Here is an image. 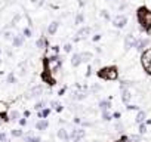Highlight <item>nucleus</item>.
Instances as JSON below:
<instances>
[{"instance_id":"38","label":"nucleus","mask_w":151,"mask_h":142,"mask_svg":"<svg viewBox=\"0 0 151 142\" xmlns=\"http://www.w3.org/2000/svg\"><path fill=\"white\" fill-rule=\"evenodd\" d=\"M126 108H127L129 111H132V110H133V111H139V107H138V105H130V104H127Z\"/></svg>"},{"instance_id":"49","label":"nucleus","mask_w":151,"mask_h":142,"mask_svg":"<svg viewBox=\"0 0 151 142\" xmlns=\"http://www.w3.org/2000/svg\"><path fill=\"white\" fill-rule=\"evenodd\" d=\"M82 141H83V139H79V138H77V139H73V142H82Z\"/></svg>"},{"instance_id":"5","label":"nucleus","mask_w":151,"mask_h":142,"mask_svg":"<svg viewBox=\"0 0 151 142\" xmlns=\"http://www.w3.org/2000/svg\"><path fill=\"white\" fill-rule=\"evenodd\" d=\"M43 92H45L43 85H36V86H33V87L30 89L28 96H30V98H40V96L43 95Z\"/></svg>"},{"instance_id":"51","label":"nucleus","mask_w":151,"mask_h":142,"mask_svg":"<svg viewBox=\"0 0 151 142\" xmlns=\"http://www.w3.org/2000/svg\"><path fill=\"white\" fill-rule=\"evenodd\" d=\"M148 73L151 74V65H150V68H148Z\"/></svg>"},{"instance_id":"17","label":"nucleus","mask_w":151,"mask_h":142,"mask_svg":"<svg viewBox=\"0 0 151 142\" xmlns=\"http://www.w3.org/2000/svg\"><path fill=\"white\" fill-rule=\"evenodd\" d=\"M98 107H99L101 111H108L111 108V101L110 99H101L99 104H98Z\"/></svg>"},{"instance_id":"50","label":"nucleus","mask_w":151,"mask_h":142,"mask_svg":"<svg viewBox=\"0 0 151 142\" xmlns=\"http://www.w3.org/2000/svg\"><path fill=\"white\" fill-rule=\"evenodd\" d=\"M3 123H5V121H3V120H2V117H0V126H2V124H3Z\"/></svg>"},{"instance_id":"27","label":"nucleus","mask_w":151,"mask_h":142,"mask_svg":"<svg viewBox=\"0 0 151 142\" xmlns=\"http://www.w3.org/2000/svg\"><path fill=\"white\" fill-rule=\"evenodd\" d=\"M46 104H47V101H46V99H40L39 102H36V105H34V110L40 111V110L46 108Z\"/></svg>"},{"instance_id":"37","label":"nucleus","mask_w":151,"mask_h":142,"mask_svg":"<svg viewBox=\"0 0 151 142\" xmlns=\"http://www.w3.org/2000/svg\"><path fill=\"white\" fill-rule=\"evenodd\" d=\"M0 142H9V141H8V136H6L5 132H0Z\"/></svg>"},{"instance_id":"18","label":"nucleus","mask_w":151,"mask_h":142,"mask_svg":"<svg viewBox=\"0 0 151 142\" xmlns=\"http://www.w3.org/2000/svg\"><path fill=\"white\" fill-rule=\"evenodd\" d=\"M86 96H88L86 92H80V89H79V90H74V92L71 93V98L76 99V101H82V99H85Z\"/></svg>"},{"instance_id":"8","label":"nucleus","mask_w":151,"mask_h":142,"mask_svg":"<svg viewBox=\"0 0 151 142\" xmlns=\"http://www.w3.org/2000/svg\"><path fill=\"white\" fill-rule=\"evenodd\" d=\"M24 43H25V37H24V34H22V33H21V34H15V36H14L12 46H14L15 49L22 47V46H24Z\"/></svg>"},{"instance_id":"23","label":"nucleus","mask_w":151,"mask_h":142,"mask_svg":"<svg viewBox=\"0 0 151 142\" xmlns=\"http://www.w3.org/2000/svg\"><path fill=\"white\" fill-rule=\"evenodd\" d=\"M24 142H42V138H40V136H36V135L28 133V135H25V136H24Z\"/></svg>"},{"instance_id":"26","label":"nucleus","mask_w":151,"mask_h":142,"mask_svg":"<svg viewBox=\"0 0 151 142\" xmlns=\"http://www.w3.org/2000/svg\"><path fill=\"white\" fill-rule=\"evenodd\" d=\"M85 22V14L83 12H79L77 15H76V18H74V24L76 25H82Z\"/></svg>"},{"instance_id":"34","label":"nucleus","mask_w":151,"mask_h":142,"mask_svg":"<svg viewBox=\"0 0 151 142\" xmlns=\"http://www.w3.org/2000/svg\"><path fill=\"white\" fill-rule=\"evenodd\" d=\"M50 50H52V53H53V55H59L61 46H58V44H53V46H50Z\"/></svg>"},{"instance_id":"54","label":"nucleus","mask_w":151,"mask_h":142,"mask_svg":"<svg viewBox=\"0 0 151 142\" xmlns=\"http://www.w3.org/2000/svg\"><path fill=\"white\" fill-rule=\"evenodd\" d=\"M113 2H117V0H113Z\"/></svg>"},{"instance_id":"15","label":"nucleus","mask_w":151,"mask_h":142,"mask_svg":"<svg viewBox=\"0 0 151 142\" xmlns=\"http://www.w3.org/2000/svg\"><path fill=\"white\" fill-rule=\"evenodd\" d=\"M120 92H122V102L127 105V104L130 102V99H132V93H130V90H129V89H122Z\"/></svg>"},{"instance_id":"35","label":"nucleus","mask_w":151,"mask_h":142,"mask_svg":"<svg viewBox=\"0 0 151 142\" xmlns=\"http://www.w3.org/2000/svg\"><path fill=\"white\" fill-rule=\"evenodd\" d=\"M30 2H31V5H34L37 8H40V6L45 5V0H30Z\"/></svg>"},{"instance_id":"2","label":"nucleus","mask_w":151,"mask_h":142,"mask_svg":"<svg viewBox=\"0 0 151 142\" xmlns=\"http://www.w3.org/2000/svg\"><path fill=\"white\" fill-rule=\"evenodd\" d=\"M98 77L102 79V80H107V82H113V80H117L119 79V70L116 65H110V67H104L98 71Z\"/></svg>"},{"instance_id":"3","label":"nucleus","mask_w":151,"mask_h":142,"mask_svg":"<svg viewBox=\"0 0 151 142\" xmlns=\"http://www.w3.org/2000/svg\"><path fill=\"white\" fill-rule=\"evenodd\" d=\"M111 24H113L114 28L122 30V28H124V27L127 25V16H126L124 14H119V15H116V16L111 19Z\"/></svg>"},{"instance_id":"48","label":"nucleus","mask_w":151,"mask_h":142,"mask_svg":"<svg viewBox=\"0 0 151 142\" xmlns=\"http://www.w3.org/2000/svg\"><path fill=\"white\" fill-rule=\"evenodd\" d=\"M99 89H101V86H98V85H95V86L92 87V90H93V92H98Z\"/></svg>"},{"instance_id":"22","label":"nucleus","mask_w":151,"mask_h":142,"mask_svg":"<svg viewBox=\"0 0 151 142\" xmlns=\"http://www.w3.org/2000/svg\"><path fill=\"white\" fill-rule=\"evenodd\" d=\"M80 55H82V61H83V62H91V61L93 59V53L89 52V50L80 52Z\"/></svg>"},{"instance_id":"19","label":"nucleus","mask_w":151,"mask_h":142,"mask_svg":"<svg viewBox=\"0 0 151 142\" xmlns=\"http://www.w3.org/2000/svg\"><path fill=\"white\" fill-rule=\"evenodd\" d=\"M50 113H52V108L46 107V108H43V110L37 111V117H39V118H47V117L50 115Z\"/></svg>"},{"instance_id":"30","label":"nucleus","mask_w":151,"mask_h":142,"mask_svg":"<svg viewBox=\"0 0 151 142\" xmlns=\"http://www.w3.org/2000/svg\"><path fill=\"white\" fill-rule=\"evenodd\" d=\"M99 15H101V18H104L105 21H111L113 18H111V15H110V12L108 11H105V9H102L101 12H99Z\"/></svg>"},{"instance_id":"33","label":"nucleus","mask_w":151,"mask_h":142,"mask_svg":"<svg viewBox=\"0 0 151 142\" xmlns=\"http://www.w3.org/2000/svg\"><path fill=\"white\" fill-rule=\"evenodd\" d=\"M62 50H64V53H71L73 52V44L71 43H65L62 46Z\"/></svg>"},{"instance_id":"40","label":"nucleus","mask_w":151,"mask_h":142,"mask_svg":"<svg viewBox=\"0 0 151 142\" xmlns=\"http://www.w3.org/2000/svg\"><path fill=\"white\" fill-rule=\"evenodd\" d=\"M18 123H19V126H21V127H24V126L27 124V118H25V117H21V118L18 120Z\"/></svg>"},{"instance_id":"7","label":"nucleus","mask_w":151,"mask_h":142,"mask_svg":"<svg viewBox=\"0 0 151 142\" xmlns=\"http://www.w3.org/2000/svg\"><path fill=\"white\" fill-rule=\"evenodd\" d=\"M136 42H138V39H136L133 34H127V36L124 37V49L129 50V49L135 47V46H136Z\"/></svg>"},{"instance_id":"31","label":"nucleus","mask_w":151,"mask_h":142,"mask_svg":"<svg viewBox=\"0 0 151 142\" xmlns=\"http://www.w3.org/2000/svg\"><path fill=\"white\" fill-rule=\"evenodd\" d=\"M22 34H24L25 39H30V37L33 36V30H31V27H25V28H22Z\"/></svg>"},{"instance_id":"10","label":"nucleus","mask_w":151,"mask_h":142,"mask_svg":"<svg viewBox=\"0 0 151 142\" xmlns=\"http://www.w3.org/2000/svg\"><path fill=\"white\" fill-rule=\"evenodd\" d=\"M150 44V40L148 39H144V37H141V39H138V42H136V46H135V49L138 50V52H144L145 49H147V46Z\"/></svg>"},{"instance_id":"45","label":"nucleus","mask_w":151,"mask_h":142,"mask_svg":"<svg viewBox=\"0 0 151 142\" xmlns=\"http://www.w3.org/2000/svg\"><path fill=\"white\" fill-rule=\"evenodd\" d=\"M5 52H6V55H8V56H9V58H12V56H14V52H12V50H11V49H6V50H5Z\"/></svg>"},{"instance_id":"24","label":"nucleus","mask_w":151,"mask_h":142,"mask_svg":"<svg viewBox=\"0 0 151 142\" xmlns=\"http://www.w3.org/2000/svg\"><path fill=\"white\" fill-rule=\"evenodd\" d=\"M17 82H18V77H17V74L14 73V71L8 73V76H6V83H9V85H15Z\"/></svg>"},{"instance_id":"12","label":"nucleus","mask_w":151,"mask_h":142,"mask_svg":"<svg viewBox=\"0 0 151 142\" xmlns=\"http://www.w3.org/2000/svg\"><path fill=\"white\" fill-rule=\"evenodd\" d=\"M70 62H71V65H73L74 68H77V67H79L80 64H83V61H82V55H80L79 52H76V53H73V56H71Z\"/></svg>"},{"instance_id":"44","label":"nucleus","mask_w":151,"mask_h":142,"mask_svg":"<svg viewBox=\"0 0 151 142\" xmlns=\"http://www.w3.org/2000/svg\"><path fill=\"white\" fill-rule=\"evenodd\" d=\"M74 123L76 124H82V118L80 117H74Z\"/></svg>"},{"instance_id":"6","label":"nucleus","mask_w":151,"mask_h":142,"mask_svg":"<svg viewBox=\"0 0 151 142\" xmlns=\"http://www.w3.org/2000/svg\"><path fill=\"white\" fill-rule=\"evenodd\" d=\"M86 136V130L85 129H82V127H76V129H73L71 132H70V138H71V141L73 139H83Z\"/></svg>"},{"instance_id":"43","label":"nucleus","mask_w":151,"mask_h":142,"mask_svg":"<svg viewBox=\"0 0 151 142\" xmlns=\"http://www.w3.org/2000/svg\"><path fill=\"white\" fill-rule=\"evenodd\" d=\"M120 117H122V114H120L119 111H116V113H113V118H117V120H119Z\"/></svg>"},{"instance_id":"36","label":"nucleus","mask_w":151,"mask_h":142,"mask_svg":"<svg viewBox=\"0 0 151 142\" xmlns=\"http://www.w3.org/2000/svg\"><path fill=\"white\" fill-rule=\"evenodd\" d=\"M147 132V123H141L139 124V135H144Z\"/></svg>"},{"instance_id":"14","label":"nucleus","mask_w":151,"mask_h":142,"mask_svg":"<svg viewBox=\"0 0 151 142\" xmlns=\"http://www.w3.org/2000/svg\"><path fill=\"white\" fill-rule=\"evenodd\" d=\"M59 28V21H52L49 25H47V34L49 36H55L56 31Z\"/></svg>"},{"instance_id":"46","label":"nucleus","mask_w":151,"mask_h":142,"mask_svg":"<svg viewBox=\"0 0 151 142\" xmlns=\"http://www.w3.org/2000/svg\"><path fill=\"white\" fill-rule=\"evenodd\" d=\"M91 74H92V67L89 65V67H88V73H86V77H91Z\"/></svg>"},{"instance_id":"47","label":"nucleus","mask_w":151,"mask_h":142,"mask_svg":"<svg viewBox=\"0 0 151 142\" xmlns=\"http://www.w3.org/2000/svg\"><path fill=\"white\" fill-rule=\"evenodd\" d=\"M30 115H31V113H30L28 110H25V111H24V117H25V118H28Z\"/></svg>"},{"instance_id":"39","label":"nucleus","mask_w":151,"mask_h":142,"mask_svg":"<svg viewBox=\"0 0 151 142\" xmlns=\"http://www.w3.org/2000/svg\"><path fill=\"white\" fill-rule=\"evenodd\" d=\"M101 39H102V36H101L99 33H96V34H93V37H92V42H95V43H96V42H99Z\"/></svg>"},{"instance_id":"11","label":"nucleus","mask_w":151,"mask_h":142,"mask_svg":"<svg viewBox=\"0 0 151 142\" xmlns=\"http://www.w3.org/2000/svg\"><path fill=\"white\" fill-rule=\"evenodd\" d=\"M56 136L62 141V142H70L71 141V138H70V133L67 132V129L65 127H61V129H58V132H56Z\"/></svg>"},{"instance_id":"1","label":"nucleus","mask_w":151,"mask_h":142,"mask_svg":"<svg viewBox=\"0 0 151 142\" xmlns=\"http://www.w3.org/2000/svg\"><path fill=\"white\" fill-rule=\"evenodd\" d=\"M136 19L141 25V30L150 34V31H151V11L147 6H141L136 11Z\"/></svg>"},{"instance_id":"25","label":"nucleus","mask_w":151,"mask_h":142,"mask_svg":"<svg viewBox=\"0 0 151 142\" xmlns=\"http://www.w3.org/2000/svg\"><path fill=\"white\" fill-rule=\"evenodd\" d=\"M21 118V113L18 111V110H12L11 113H9V120L11 121H18Z\"/></svg>"},{"instance_id":"13","label":"nucleus","mask_w":151,"mask_h":142,"mask_svg":"<svg viewBox=\"0 0 151 142\" xmlns=\"http://www.w3.org/2000/svg\"><path fill=\"white\" fill-rule=\"evenodd\" d=\"M47 127H49L47 118H40V120L36 123V130H39V132H45Z\"/></svg>"},{"instance_id":"53","label":"nucleus","mask_w":151,"mask_h":142,"mask_svg":"<svg viewBox=\"0 0 151 142\" xmlns=\"http://www.w3.org/2000/svg\"><path fill=\"white\" fill-rule=\"evenodd\" d=\"M2 62H3V61H2V58H0V65H2Z\"/></svg>"},{"instance_id":"16","label":"nucleus","mask_w":151,"mask_h":142,"mask_svg":"<svg viewBox=\"0 0 151 142\" xmlns=\"http://www.w3.org/2000/svg\"><path fill=\"white\" fill-rule=\"evenodd\" d=\"M47 39L45 37V36H42V37H39L37 40H36V47L37 49H46L47 47Z\"/></svg>"},{"instance_id":"29","label":"nucleus","mask_w":151,"mask_h":142,"mask_svg":"<svg viewBox=\"0 0 151 142\" xmlns=\"http://www.w3.org/2000/svg\"><path fill=\"white\" fill-rule=\"evenodd\" d=\"M11 135L14 138H22L24 136V130H21V129H12L11 130Z\"/></svg>"},{"instance_id":"21","label":"nucleus","mask_w":151,"mask_h":142,"mask_svg":"<svg viewBox=\"0 0 151 142\" xmlns=\"http://www.w3.org/2000/svg\"><path fill=\"white\" fill-rule=\"evenodd\" d=\"M50 108L55 110L56 113H62L64 111V105L59 101H50Z\"/></svg>"},{"instance_id":"42","label":"nucleus","mask_w":151,"mask_h":142,"mask_svg":"<svg viewBox=\"0 0 151 142\" xmlns=\"http://www.w3.org/2000/svg\"><path fill=\"white\" fill-rule=\"evenodd\" d=\"M19 74H21V76H25V74H27V71H25V65H24V64L21 65V71H19Z\"/></svg>"},{"instance_id":"20","label":"nucleus","mask_w":151,"mask_h":142,"mask_svg":"<svg viewBox=\"0 0 151 142\" xmlns=\"http://www.w3.org/2000/svg\"><path fill=\"white\" fill-rule=\"evenodd\" d=\"M145 120H147V113L142 111V110H139L138 114H136V117H135V121L138 124H141V123H145Z\"/></svg>"},{"instance_id":"9","label":"nucleus","mask_w":151,"mask_h":142,"mask_svg":"<svg viewBox=\"0 0 151 142\" xmlns=\"http://www.w3.org/2000/svg\"><path fill=\"white\" fill-rule=\"evenodd\" d=\"M0 117H2V120L5 123L11 121L9 120V115H8V104L3 102V101H0Z\"/></svg>"},{"instance_id":"52","label":"nucleus","mask_w":151,"mask_h":142,"mask_svg":"<svg viewBox=\"0 0 151 142\" xmlns=\"http://www.w3.org/2000/svg\"><path fill=\"white\" fill-rule=\"evenodd\" d=\"M2 53H3V49H2V47H0V55H2Z\"/></svg>"},{"instance_id":"32","label":"nucleus","mask_w":151,"mask_h":142,"mask_svg":"<svg viewBox=\"0 0 151 142\" xmlns=\"http://www.w3.org/2000/svg\"><path fill=\"white\" fill-rule=\"evenodd\" d=\"M102 120H104V121L113 120V114H111L110 111H102Z\"/></svg>"},{"instance_id":"28","label":"nucleus","mask_w":151,"mask_h":142,"mask_svg":"<svg viewBox=\"0 0 151 142\" xmlns=\"http://www.w3.org/2000/svg\"><path fill=\"white\" fill-rule=\"evenodd\" d=\"M14 33L11 31V30H6V31H3V39L6 40V42H12L14 40Z\"/></svg>"},{"instance_id":"41","label":"nucleus","mask_w":151,"mask_h":142,"mask_svg":"<svg viewBox=\"0 0 151 142\" xmlns=\"http://www.w3.org/2000/svg\"><path fill=\"white\" fill-rule=\"evenodd\" d=\"M65 92H67V86L61 87V89H59V92H58V95H59V96H64V93H65Z\"/></svg>"},{"instance_id":"4","label":"nucleus","mask_w":151,"mask_h":142,"mask_svg":"<svg viewBox=\"0 0 151 142\" xmlns=\"http://www.w3.org/2000/svg\"><path fill=\"white\" fill-rule=\"evenodd\" d=\"M91 33H92V28L91 27H82V28H79L77 33H76V37L73 39V42L77 43V42H80L83 39H88L91 36Z\"/></svg>"}]
</instances>
